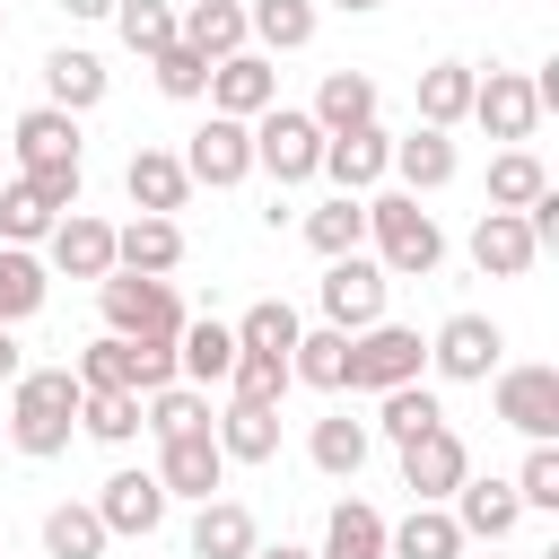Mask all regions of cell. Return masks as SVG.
Segmentation results:
<instances>
[{"instance_id": "obj_1", "label": "cell", "mask_w": 559, "mask_h": 559, "mask_svg": "<svg viewBox=\"0 0 559 559\" xmlns=\"http://www.w3.org/2000/svg\"><path fill=\"white\" fill-rule=\"evenodd\" d=\"M9 166H17L52 210H79V192H87V140H79V114H61V105H26V114L9 122Z\"/></svg>"}, {"instance_id": "obj_2", "label": "cell", "mask_w": 559, "mask_h": 559, "mask_svg": "<svg viewBox=\"0 0 559 559\" xmlns=\"http://www.w3.org/2000/svg\"><path fill=\"white\" fill-rule=\"evenodd\" d=\"M70 437H79V376L70 367H17V384H9V445L26 463H52V454H70Z\"/></svg>"}, {"instance_id": "obj_3", "label": "cell", "mask_w": 559, "mask_h": 559, "mask_svg": "<svg viewBox=\"0 0 559 559\" xmlns=\"http://www.w3.org/2000/svg\"><path fill=\"white\" fill-rule=\"evenodd\" d=\"M367 245H376V262H384V280H428L437 262H445V227H437V210H419V192H367Z\"/></svg>"}, {"instance_id": "obj_4", "label": "cell", "mask_w": 559, "mask_h": 559, "mask_svg": "<svg viewBox=\"0 0 559 559\" xmlns=\"http://www.w3.org/2000/svg\"><path fill=\"white\" fill-rule=\"evenodd\" d=\"M96 314H105V332H122V341H175V332H183L175 280H148V271H105V280H96Z\"/></svg>"}, {"instance_id": "obj_5", "label": "cell", "mask_w": 559, "mask_h": 559, "mask_svg": "<svg viewBox=\"0 0 559 559\" xmlns=\"http://www.w3.org/2000/svg\"><path fill=\"white\" fill-rule=\"evenodd\" d=\"M314 166H323V122H314L306 105L253 114V175H271V183L288 192V183H314Z\"/></svg>"}, {"instance_id": "obj_6", "label": "cell", "mask_w": 559, "mask_h": 559, "mask_svg": "<svg viewBox=\"0 0 559 559\" xmlns=\"http://www.w3.org/2000/svg\"><path fill=\"white\" fill-rule=\"evenodd\" d=\"M384 262L376 253H332L323 262V280H314V306H323V323L332 332H367V323H384Z\"/></svg>"}, {"instance_id": "obj_7", "label": "cell", "mask_w": 559, "mask_h": 559, "mask_svg": "<svg viewBox=\"0 0 559 559\" xmlns=\"http://www.w3.org/2000/svg\"><path fill=\"white\" fill-rule=\"evenodd\" d=\"M498 358H507V332H498L489 314H472V306L428 332V376H437V384H489Z\"/></svg>"}, {"instance_id": "obj_8", "label": "cell", "mask_w": 559, "mask_h": 559, "mask_svg": "<svg viewBox=\"0 0 559 559\" xmlns=\"http://www.w3.org/2000/svg\"><path fill=\"white\" fill-rule=\"evenodd\" d=\"M411 376H428V341L411 332V323H367V332H349V393H384V384H411Z\"/></svg>"}, {"instance_id": "obj_9", "label": "cell", "mask_w": 559, "mask_h": 559, "mask_svg": "<svg viewBox=\"0 0 559 559\" xmlns=\"http://www.w3.org/2000/svg\"><path fill=\"white\" fill-rule=\"evenodd\" d=\"M87 507L105 515V533H114V542H148V533L166 524V507H175V498H166V480H157L148 463H122V472H105V489H96Z\"/></svg>"}, {"instance_id": "obj_10", "label": "cell", "mask_w": 559, "mask_h": 559, "mask_svg": "<svg viewBox=\"0 0 559 559\" xmlns=\"http://www.w3.org/2000/svg\"><path fill=\"white\" fill-rule=\"evenodd\" d=\"M175 157H183V175H192V183H210V192H236V183L253 175V122H236V114H210V122H201V131H192Z\"/></svg>"}, {"instance_id": "obj_11", "label": "cell", "mask_w": 559, "mask_h": 559, "mask_svg": "<svg viewBox=\"0 0 559 559\" xmlns=\"http://www.w3.org/2000/svg\"><path fill=\"white\" fill-rule=\"evenodd\" d=\"M498 419L533 445V437H559V367H542V358H524V367H498Z\"/></svg>"}, {"instance_id": "obj_12", "label": "cell", "mask_w": 559, "mask_h": 559, "mask_svg": "<svg viewBox=\"0 0 559 559\" xmlns=\"http://www.w3.org/2000/svg\"><path fill=\"white\" fill-rule=\"evenodd\" d=\"M201 96H210V114H236V122H253V114H271V105H280V61L245 44V52L210 61V87H201Z\"/></svg>"}, {"instance_id": "obj_13", "label": "cell", "mask_w": 559, "mask_h": 559, "mask_svg": "<svg viewBox=\"0 0 559 559\" xmlns=\"http://www.w3.org/2000/svg\"><path fill=\"white\" fill-rule=\"evenodd\" d=\"M463 122H480L489 140H507V148H515V140H533L542 96H533V79H524V70H480V79H472V114H463Z\"/></svg>"}, {"instance_id": "obj_14", "label": "cell", "mask_w": 559, "mask_h": 559, "mask_svg": "<svg viewBox=\"0 0 559 559\" xmlns=\"http://www.w3.org/2000/svg\"><path fill=\"white\" fill-rule=\"evenodd\" d=\"M35 253H44V271H61V280H105V271H114V218H96V210H61L52 236H44Z\"/></svg>"}, {"instance_id": "obj_15", "label": "cell", "mask_w": 559, "mask_h": 559, "mask_svg": "<svg viewBox=\"0 0 559 559\" xmlns=\"http://www.w3.org/2000/svg\"><path fill=\"white\" fill-rule=\"evenodd\" d=\"M314 175H332V192H376V183L393 175V131H384V122L323 131V166H314Z\"/></svg>"}, {"instance_id": "obj_16", "label": "cell", "mask_w": 559, "mask_h": 559, "mask_svg": "<svg viewBox=\"0 0 559 559\" xmlns=\"http://www.w3.org/2000/svg\"><path fill=\"white\" fill-rule=\"evenodd\" d=\"M463 253H472V271H480V280H524V271L542 262V245H533L524 210H480V218H472V236H463Z\"/></svg>"}, {"instance_id": "obj_17", "label": "cell", "mask_w": 559, "mask_h": 559, "mask_svg": "<svg viewBox=\"0 0 559 559\" xmlns=\"http://www.w3.org/2000/svg\"><path fill=\"white\" fill-rule=\"evenodd\" d=\"M157 480H166V498H218L227 489V454H218V437L210 428H192V437H157V463H148Z\"/></svg>"}, {"instance_id": "obj_18", "label": "cell", "mask_w": 559, "mask_h": 559, "mask_svg": "<svg viewBox=\"0 0 559 559\" xmlns=\"http://www.w3.org/2000/svg\"><path fill=\"white\" fill-rule=\"evenodd\" d=\"M393 454H402V489H411V498H437V507H445V498H454V480L472 472V445H463L445 419H437V428H419V437H411V445H393Z\"/></svg>"}, {"instance_id": "obj_19", "label": "cell", "mask_w": 559, "mask_h": 559, "mask_svg": "<svg viewBox=\"0 0 559 559\" xmlns=\"http://www.w3.org/2000/svg\"><path fill=\"white\" fill-rule=\"evenodd\" d=\"M445 507H454L463 542H507V533L524 524V498H515V480H498V472H489V480H480V472H463Z\"/></svg>"}, {"instance_id": "obj_20", "label": "cell", "mask_w": 559, "mask_h": 559, "mask_svg": "<svg viewBox=\"0 0 559 559\" xmlns=\"http://www.w3.org/2000/svg\"><path fill=\"white\" fill-rule=\"evenodd\" d=\"M105 87H114L105 52H87V44L44 52V105H61V114H96V105H105Z\"/></svg>"}, {"instance_id": "obj_21", "label": "cell", "mask_w": 559, "mask_h": 559, "mask_svg": "<svg viewBox=\"0 0 559 559\" xmlns=\"http://www.w3.org/2000/svg\"><path fill=\"white\" fill-rule=\"evenodd\" d=\"M454 175H463L454 131H428V122H419V131H402V140H393V183H402V192H419V201H428V192H445Z\"/></svg>"}, {"instance_id": "obj_22", "label": "cell", "mask_w": 559, "mask_h": 559, "mask_svg": "<svg viewBox=\"0 0 559 559\" xmlns=\"http://www.w3.org/2000/svg\"><path fill=\"white\" fill-rule=\"evenodd\" d=\"M463 550L472 542H463L454 507H437V498H411V515L384 524V559H463Z\"/></svg>"}, {"instance_id": "obj_23", "label": "cell", "mask_w": 559, "mask_h": 559, "mask_svg": "<svg viewBox=\"0 0 559 559\" xmlns=\"http://www.w3.org/2000/svg\"><path fill=\"white\" fill-rule=\"evenodd\" d=\"M122 192H131V210H148V218H175V210L192 201V175H183V157H175V148H131Z\"/></svg>"}, {"instance_id": "obj_24", "label": "cell", "mask_w": 559, "mask_h": 559, "mask_svg": "<svg viewBox=\"0 0 559 559\" xmlns=\"http://www.w3.org/2000/svg\"><path fill=\"white\" fill-rule=\"evenodd\" d=\"M227 367H236V323H218V314H183V332H175V376L183 384H227Z\"/></svg>"}, {"instance_id": "obj_25", "label": "cell", "mask_w": 559, "mask_h": 559, "mask_svg": "<svg viewBox=\"0 0 559 559\" xmlns=\"http://www.w3.org/2000/svg\"><path fill=\"white\" fill-rule=\"evenodd\" d=\"M253 542H262V524H253L245 498H201V507H192V533H183L192 559H245Z\"/></svg>"}, {"instance_id": "obj_26", "label": "cell", "mask_w": 559, "mask_h": 559, "mask_svg": "<svg viewBox=\"0 0 559 559\" xmlns=\"http://www.w3.org/2000/svg\"><path fill=\"white\" fill-rule=\"evenodd\" d=\"M114 271H148V280H166V271H183V227L175 218H122L114 227Z\"/></svg>"}, {"instance_id": "obj_27", "label": "cell", "mask_w": 559, "mask_h": 559, "mask_svg": "<svg viewBox=\"0 0 559 559\" xmlns=\"http://www.w3.org/2000/svg\"><path fill=\"white\" fill-rule=\"evenodd\" d=\"M210 437H218L227 463H271L280 454V402H236L227 393V411L210 419Z\"/></svg>"}, {"instance_id": "obj_28", "label": "cell", "mask_w": 559, "mask_h": 559, "mask_svg": "<svg viewBox=\"0 0 559 559\" xmlns=\"http://www.w3.org/2000/svg\"><path fill=\"white\" fill-rule=\"evenodd\" d=\"M175 44H192L201 61L245 52V44H253V35H245V0H183V9H175Z\"/></svg>"}, {"instance_id": "obj_29", "label": "cell", "mask_w": 559, "mask_h": 559, "mask_svg": "<svg viewBox=\"0 0 559 559\" xmlns=\"http://www.w3.org/2000/svg\"><path fill=\"white\" fill-rule=\"evenodd\" d=\"M314 26H323L314 0H245V35H253V52H271V61H280V52H306Z\"/></svg>"}, {"instance_id": "obj_30", "label": "cell", "mask_w": 559, "mask_h": 559, "mask_svg": "<svg viewBox=\"0 0 559 559\" xmlns=\"http://www.w3.org/2000/svg\"><path fill=\"white\" fill-rule=\"evenodd\" d=\"M306 245L332 262V253H367V192H332V201H314L306 218Z\"/></svg>"}, {"instance_id": "obj_31", "label": "cell", "mask_w": 559, "mask_h": 559, "mask_svg": "<svg viewBox=\"0 0 559 559\" xmlns=\"http://www.w3.org/2000/svg\"><path fill=\"white\" fill-rule=\"evenodd\" d=\"M437 419H445L437 384H428V376H411V384H384V393H376V419H367V428H376V437H393V445H411V437H419V428H437Z\"/></svg>"}, {"instance_id": "obj_32", "label": "cell", "mask_w": 559, "mask_h": 559, "mask_svg": "<svg viewBox=\"0 0 559 559\" xmlns=\"http://www.w3.org/2000/svg\"><path fill=\"white\" fill-rule=\"evenodd\" d=\"M367 445H376V428H367V419H349V411H332V419H314V428H306V454H314V472H323V480H358Z\"/></svg>"}, {"instance_id": "obj_33", "label": "cell", "mask_w": 559, "mask_h": 559, "mask_svg": "<svg viewBox=\"0 0 559 559\" xmlns=\"http://www.w3.org/2000/svg\"><path fill=\"white\" fill-rule=\"evenodd\" d=\"M44 297H52L44 253H35V245H0V323L17 332L26 314H44Z\"/></svg>"}, {"instance_id": "obj_34", "label": "cell", "mask_w": 559, "mask_h": 559, "mask_svg": "<svg viewBox=\"0 0 559 559\" xmlns=\"http://www.w3.org/2000/svg\"><path fill=\"white\" fill-rule=\"evenodd\" d=\"M376 105H384V96H376L367 70H323V87H314L306 114H314L323 131H358V122H376Z\"/></svg>"}, {"instance_id": "obj_35", "label": "cell", "mask_w": 559, "mask_h": 559, "mask_svg": "<svg viewBox=\"0 0 559 559\" xmlns=\"http://www.w3.org/2000/svg\"><path fill=\"white\" fill-rule=\"evenodd\" d=\"M472 79H480L472 61H428L419 87H411V96H419V122H428V131H454V122L472 114Z\"/></svg>"}, {"instance_id": "obj_36", "label": "cell", "mask_w": 559, "mask_h": 559, "mask_svg": "<svg viewBox=\"0 0 559 559\" xmlns=\"http://www.w3.org/2000/svg\"><path fill=\"white\" fill-rule=\"evenodd\" d=\"M288 376H297V384H314V393H349V332H332V323L297 332Z\"/></svg>"}, {"instance_id": "obj_37", "label": "cell", "mask_w": 559, "mask_h": 559, "mask_svg": "<svg viewBox=\"0 0 559 559\" xmlns=\"http://www.w3.org/2000/svg\"><path fill=\"white\" fill-rule=\"evenodd\" d=\"M114 550V533H105V515L96 507H44V559H105Z\"/></svg>"}, {"instance_id": "obj_38", "label": "cell", "mask_w": 559, "mask_h": 559, "mask_svg": "<svg viewBox=\"0 0 559 559\" xmlns=\"http://www.w3.org/2000/svg\"><path fill=\"white\" fill-rule=\"evenodd\" d=\"M314 559H384V515L367 507V498H341L332 515H323V550Z\"/></svg>"}, {"instance_id": "obj_39", "label": "cell", "mask_w": 559, "mask_h": 559, "mask_svg": "<svg viewBox=\"0 0 559 559\" xmlns=\"http://www.w3.org/2000/svg\"><path fill=\"white\" fill-rule=\"evenodd\" d=\"M140 428H148V437H192V428H210V393L175 376V384L140 393Z\"/></svg>"}, {"instance_id": "obj_40", "label": "cell", "mask_w": 559, "mask_h": 559, "mask_svg": "<svg viewBox=\"0 0 559 559\" xmlns=\"http://www.w3.org/2000/svg\"><path fill=\"white\" fill-rule=\"evenodd\" d=\"M542 192H550V166H542L524 140L489 157V210H524V201H542Z\"/></svg>"}, {"instance_id": "obj_41", "label": "cell", "mask_w": 559, "mask_h": 559, "mask_svg": "<svg viewBox=\"0 0 559 559\" xmlns=\"http://www.w3.org/2000/svg\"><path fill=\"white\" fill-rule=\"evenodd\" d=\"M52 218H61V210H52L26 175H9V183H0V245H44V236H52Z\"/></svg>"}, {"instance_id": "obj_42", "label": "cell", "mask_w": 559, "mask_h": 559, "mask_svg": "<svg viewBox=\"0 0 559 559\" xmlns=\"http://www.w3.org/2000/svg\"><path fill=\"white\" fill-rule=\"evenodd\" d=\"M297 332H306V323H297V306H288V297H262V306H245V314H236V349H271V358H288V349H297Z\"/></svg>"}, {"instance_id": "obj_43", "label": "cell", "mask_w": 559, "mask_h": 559, "mask_svg": "<svg viewBox=\"0 0 559 559\" xmlns=\"http://www.w3.org/2000/svg\"><path fill=\"white\" fill-rule=\"evenodd\" d=\"M79 437H96V445H131L140 437V393H79Z\"/></svg>"}, {"instance_id": "obj_44", "label": "cell", "mask_w": 559, "mask_h": 559, "mask_svg": "<svg viewBox=\"0 0 559 559\" xmlns=\"http://www.w3.org/2000/svg\"><path fill=\"white\" fill-rule=\"evenodd\" d=\"M114 35L148 61V52H166L175 44V0H114Z\"/></svg>"}, {"instance_id": "obj_45", "label": "cell", "mask_w": 559, "mask_h": 559, "mask_svg": "<svg viewBox=\"0 0 559 559\" xmlns=\"http://www.w3.org/2000/svg\"><path fill=\"white\" fill-rule=\"evenodd\" d=\"M515 498H524V515H559V445H550V437L524 445V463H515Z\"/></svg>"}, {"instance_id": "obj_46", "label": "cell", "mask_w": 559, "mask_h": 559, "mask_svg": "<svg viewBox=\"0 0 559 559\" xmlns=\"http://www.w3.org/2000/svg\"><path fill=\"white\" fill-rule=\"evenodd\" d=\"M297 376H288V358H271V349H236V367H227V393L236 402H280Z\"/></svg>"}, {"instance_id": "obj_47", "label": "cell", "mask_w": 559, "mask_h": 559, "mask_svg": "<svg viewBox=\"0 0 559 559\" xmlns=\"http://www.w3.org/2000/svg\"><path fill=\"white\" fill-rule=\"evenodd\" d=\"M148 70H157V96H175V105H201V87H210V61H201L192 44L148 52Z\"/></svg>"}, {"instance_id": "obj_48", "label": "cell", "mask_w": 559, "mask_h": 559, "mask_svg": "<svg viewBox=\"0 0 559 559\" xmlns=\"http://www.w3.org/2000/svg\"><path fill=\"white\" fill-rule=\"evenodd\" d=\"M175 384V341H131V393Z\"/></svg>"}, {"instance_id": "obj_49", "label": "cell", "mask_w": 559, "mask_h": 559, "mask_svg": "<svg viewBox=\"0 0 559 559\" xmlns=\"http://www.w3.org/2000/svg\"><path fill=\"white\" fill-rule=\"evenodd\" d=\"M17 367H26V349H17V332L0 323V384H17Z\"/></svg>"}, {"instance_id": "obj_50", "label": "cell", "mask_w": 559, "mask_h": 559, "mask_svg": "<svg viewBox=\"0 0 559 559\" xmlns=\"http://www.w3.org/2000/svg\"><path fill=\"white\" fill-rule=\"evenodd\" d=\"M245 559H314V550H297V542H253Z\"/></svg>"}, {"instance_id": "obj_51", "label": "cell", "mask_w": 559, "mask_h": 559, "mask_svg": "<svg viewBox=\"0 0 559 559\" xmlns=\"http://www.w3.org/2000/svg\"><path fill=\"white\" fill-rule=\"evenodd\" d=\"M70 17H114V0H61Z\"/></svg>"}, {"instance_id": "obj_52", "label": "cell", "mask_w": 559, "mask_h": 559, "mask_svg": "<svg viewBox=\"0 0 559 559\" xmlns=\"http://www.w3.org/2000/svg\"><path fill=\"white\" fill-rule=\"evenodd\" d=\"M332 9H341V17H367V9H384V0H332Z\"/></svg>"}, {"instance_id": "obj_53", "label": "cell", "mask_w": 559, "mask_h": 559, "mask_svg": "<svg viewBox=\"0 0 559 559\" xmlns=\"http://www.w3.org/2000/svg\"><path fill=\"white\" fill-rule=\"evenodd\" d=\"M489 559H515V550H498V542H489Z\"/></svg>"}, {"instance_id": "obj_54", "label": "cell", "mask_w": 559, "mask_h": 559, "mask_svg": "<svg viewBox=\"0 0 559 559\" xmlns=\"http://www.w3.org/2000/svg\"><path fill=\"white\" fill-rule=\"evenodd\" d=\"M0 183H9V166H0Z\"/></svg>"}, {"instance_id": "obj_55", "label": "cell", "mask_w": 559, "mask_h": 559, "mask_svg": "<svg viewBox=\"0 0 559 559\" xmlns=\"http://www.w3.org/2000/svg\"><path fill=\"white\" fill-rule=\"evenodd\" d=\"M0 559H9V550H0Z\"/></svg>"}, {"instance_id": "obj_56", "label": "cell", "mask_w": 559, "mask_h": 559, "mask_svg": "<svg viewBox=\"0 0 559 559\" xmlns=\"http://www.w3.org/2000/svg\"><path fill=\"white\" fill-rule=\"evenodd\" d=\"M0 26H9V17H0Z\"/></svg>"}]
</instances>
